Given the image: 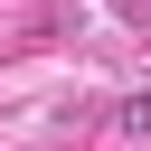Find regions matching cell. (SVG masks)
I'll use <instances>...</instances> for the list:
<instances>
[{
    "label": "cell",
    "mask_w": 151,
    "mask_h": 151,
    "mask_svg": "<svg viewBox=\"0 0 151 151\" xmlns=\"http://www.w3.org/2000/svg\"><path fill=\"white\" fill-rule=\"evenodd\" d=\"M113 132H123V142H151V94H123V104H113Z\"/></svg>",
    "instance_id": "obj_1"
},
{
    "label": "cell",
    "mask_w": 151,
    "mask_h": 151,
    "mask_svg": "<svg viewBox=\"0 0 151 151\" xmlns=\"http://www.w3.org/2000/svg\"><path fill=\"white\" fill-rule=\"evenodd\" d=\"M123 19H132V28H142V38H151V0H123Z\"/></svg>",
    "instance_id": "obj_2"
}]
</instances>
